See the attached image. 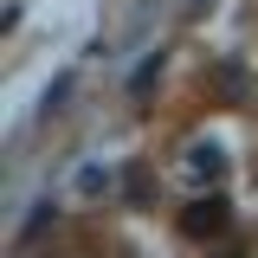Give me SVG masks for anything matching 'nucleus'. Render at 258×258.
<instances>
[{"label": "nucleus", "mask_w": 258, "mask_h": 258, "mask_svg": "<svg viewBox=\"0 0 258 258\" xmlns=\"http://www.w3.org/2000/svg\"><path fill=\"white\" fill-rule=\"evenodd\" d=\"M187 226H194V232H207V226H220V207H194V220H187Z\"/></svg>", "instance_id": "1"}]
</instances>
